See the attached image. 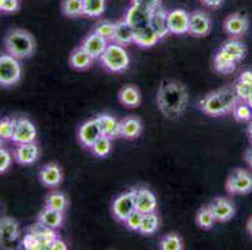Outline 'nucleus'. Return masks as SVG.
Returning <instances> with one entry per match:
<instances>
[{"instance_id":"nucleus-23","label":"nucleus","mask_w":252,"mask_h":250,"mask_svg":"<svg viewBox=\"0 0 252 250\" xmlns=\"http://www.w3.org/2000/svg\"><path fill=\"white\" fill-rule=\"evenodd\" d=\"M161 40L151 25L134 29L133 43L141 48H152Z\"/></svg>"},{"instance_id":"nucleus-15","label":"nucleus","mask_w":252,"mask_h":250,"mask_svg":"<svg viewBox=\"0 0 252 250\" xmlns=\"http://www.w3.org/2000/svg\"><path fill=\"white\" fill-rule=\"evenodd\" d=\"M102 137V132H100V128L98 125L97 120L94 119H89L86 123L82 124V127L79 128V132H78V138H79V141L82 143V145L84 148H92V145L95 143V141Z\"/></svg>"},{"instance_id":"nucleus-22","label":"nucleus","mask_w":252,"mask_h":250,"mask_svg":"<svg viewBox=\"0 0 252 250\" xmlns=\"http://www.w3.org/2000/svg\"><path fill=\"white\" fill-rule=\"evenodd\" d=\"M143 125L137 116H127L121 120V137L127 140H134L141 137Z\"/></svg>"},{"instance_id":"nucleus-52","label":"nucleus","mask_w":252,"mask_h":250,"mask_svg":"<svg viewBox=\"0 0 252 250\" xmlns=\"http://www.w3.org/2000/svg\"><path fill=\"white\" fill-rule=\"evenodd\" d=\"M4 0H0V9H1V5H3Z\"/></svg>"},{"instance_id":"nucleus-20","label":"nucleus","mask_w":252,"mask_h":250,"mask_svg":"<svg viewBox=\"0 0 252 250\" xmlns=\"http://www.w3.org/2000/svg\"><path fill=\"white\" fill-rule=\"evenodd\" d=\"M39 179L43 185L48 188H56L63 180V171L62 168L56 163H50V164L44 165L40 169L39 173Z\"/></svg>"},{"instance_id":"nucleus-27","label":"nucleus","mask_w":252,"mask_h":250,"mask_svg":"<svg viewBox=\"0 0 252 250\" xmlns=\"http://www.w3.org/2000/svg\"><path fill=\"white\" fill-rule=\"evenodd\" d=\"M63 222H64V213L58 212V210L50 209V208H48V206H45L38 217V223L47 226V228L56 229V230L63 225Z\"/></svg>"},{"instance_id":"nucleus-30","label":"nucleus","mask_w":252,"mask_h":250,"mask_svg":"<svg viewBox=\"0 0 252 250\" xmlns=\"http://www.w3.org/2000/svg\"><path fill=\"white\" fill-rule=\"evenodd\" d=\"M92 61H93V58L84 48L79 47L70 53L69 64L72 68L77 70H86L92 65Z\"/></svg>"},{"instance_id":"nucleus-37","label":"nucleus","mask_w":252,"mask_h":250,"mask_svg":"<svg viewBox=\"0 0 252 250\" xmlns=\"http://www.w3.org/2000/svg\"><path fill=\"white\" fill-rule=\"evenodd\" d=\"M183 248V240L177 233L167 234L159 242V249L162 250H182Z\"/></svg>"},{"instance_id":"nucleus-3","label":"nucleus","mask_w":252,"mask_h":250,"mask_svg":"<svg viewBox=\"0 0 252 250\" xmlns=\"http://www.w3.org/2000/svg\"><path fill=\"white\" fill-rule=\"evenodd\" d=\"M5 48L11 56L28 59L35 52V39L24 29H13L5 36Z\"/></svg>"},{"instance_id":"nucleus-47","label":"nucleus","mask_w":252,"mask_h":250,"mask_svg":"<svg viewBox=\"0 0 252 250\" xmlns=\"http://www.w3.org/2000/svg\"><path fill=\"white\" fill-rule=\"evenodd\" d=\"M200 1L210 9H219L224 0H200Z\"/></svg>"},{"instance_id":"nucleus-11","label":"nucleus","mask_w":252,"mask_h":250,"mask_svg":"<svg viewBox=\"0 0 252 250\" xmlns=\"http://www.w3.org/2000/svg\"><path fill=\"white\" fill-rule=\"evenodd\" d=\"M208 208L214 214L217 223H227L235 217L236 208L232 200L224 196H219L208 204Z\"/></svg>"},{"instance_id":"nucleus-50","label":"nucleus","mask_w":252,"mask_h":250,"mask_svg":"<svg viewBox=\"0 0 252 250\" xmlns=\"http://www.w3.org/2000/svg\"><path fill=\"white\" fill-rule=\"evenodd\" d=\"M246 231L250 237L252 238V215L249 218V219H247V222H246Z\"/></svg>"},{"instance_id":"nucleus-9","label":"nucleus","mask_w":252,"mask_h":250,"mask_svg":"<svg viewBox=\"0 0 252 250\" xmlns=\"http://www.w3.org/2000/svg\"><path fill=\"white\" fill-rule=\"evenodd\" d=\"M136 210V189H130L117 196L112 203V214L118 222H125Z\"/></svg>"},{"instance_id":"nucleus-25","label":"nucleus","mask_w":252,"mask_h":250,"mask_svg":"<svg viewBox=\"0 0 252 250\" xmlns=\"http://www.w3.org/2000/svg\"><path fill=\"white\" fill-rule=\"evenodd\" d=\"M133 28L130 27L125 19L119 20L118 23H116V30H114L112 43H116V44L122 45V47H127V45L133 43Z\"/></svg>"},{"instance_id":"nucleus-2","label":"nucleus","mask_w":252,"mask_h":250,"mask_svg":"<svg viewBox=\"0 0 252 250\" xmlns=\"http://www.w3.org/2000/svg\"><path fill=\"white\" fill-rule=\"evenodd\" d=\"M240 102L235 86L226 85L208 93L205 98L200 100L198 105L202 113L208 116L220 118L232 113L233 108Z\"/></svg>"},{"instance_id":"nucleus-26","label":"nucleus","mask_w":252,"mask_h":250,"mask_svg":"<svg viewBox=\"0 0 252 250\" xmlns=\"http://www.w3.org/2000/svg\"><path fill=\"white\" fill-rule=\"evenodd\" d=\"M237 61L231 55H228L227 53H224L221 49H219V52L214 56L215 70L221 73V74H232L237 68Z\"/></svg>"},{"instance_id":"nucleus-7","label":"nucleus","mask_w":252,"mask_h":250,"mask_svg":"<svg viewBox=\"0 0 252 250\" xmlns=\"http://www.w3.org/2000/svg\"><path fill=\"white\" fill-rule=\"evenodd\" d=\"M22 78L19 59L10 54L0 55V85L10 86L17 84Z\"/></svg>"},{"instance_id":"nucleus-54","label":"nucleus","mask_w":252,"mask_h":250,"mask_svg":"<svg viewBox=\"0 0 252 250\" xmlns=\"http://www.w3.org/2000/svg\"><path fill=\"white\" fill-rule=\"evenodd\" d=\"M249 104L251 105V108H252V100H251V102H249Z\"/></svg>"},{"instance_id":"nucleus-42","label":"nucleus","mask_w":252,"mask_h":250,"mask_svg":"<svg viewBox=\"0 0 252 250\" xmlns=\"http://www.w3.org/2000/svg\"><path fill=\"white\" fill-rule=\"evenodd\" d=\"M142 219H143V213H141L139 210L136 209L134 212H132L129 215H128V218L123 222V223L126 224L127 229H129V230L139 231Z\"/></svg>"},{"instance_id":"nucleus-1","label":"nucleus","mask_w":252,"mask_h":250,"mask_svg":"<svg viewBox=\"0 0 252 250\" xmlns=\"http://www.w3.org/2000/svg\"><path fill=\"white\" fill-rule=\"evenodd\" d=\"M189 89L178 80H163L158 88V109L168 120H177L185 114L189 105Z\"/></svg>"},{"instance_id":"nucleus-45","label":"nucleus","mask_w":252,"mask_h":250,"mask_svg":"<svg viewBox=\"0 0 252 250\" xmlns=\"http://www.w3.org/2000/svg\"><path fill=\"white\" fill-rule=\"evenodd\" d=\"M18 9H19V0H4L0 11H4V13H14Z\"/></svg>"},{"instance_id":"nucleus-41","label":"nucleus","mask_w":252,"mask_h":250,"mask_svg":"<svg viewBox=\"0 0 252 250\" xmlns=\"http://www.w3.org/2000/svg\"><path fill=\"white\" fill-rule=\"evenodd\" d=\"M235 90L237 94L238 99L242 102H251L252 100V84H246V83H241L236 80L235 84Z\"/></svg>"},{"instance_id":"nucleus-44","label":"nucleus","mask_w":252,"mask_h":250,"mask_svg":"<svg viewBox=\"0 0 252 250\" xmlns=\"http://www.w3.org/2000/svg\"><path fill=\"white\" fill-rule=\"evenodd\" d=\"M11 164V155L6 149L0 146V174L5 173Z\"/></svg>"},{"instance_id":"nucleus-4","label":"nucleus","mask_w":252,"mask_h":250,"mask_svg":"<svg viewBox=\"0 0 252 250\" xmlns=\"http://www.w3.org/2000/svg\"><path fill=\"white\" fill-rule=\"evenodd\" d=\"M56 238H58L56 229L36 223L23 237L22 245L27 250H50V244Z\"/></svg>"},{"instance_id":"nucleus-16","label":"nucleus","mask_w":252,"mask_h":250,"mask_svg":"<svg viewBox=\"0 0 252 250\" xmlns=\"http://www.w3.org/2000/svg\"><path fill=\"white\" fill-rule=\"evenodd\" d=\"M153 11L148 10V9H144L142 6L138 5H132L127 9L125 14V18L123 19L130 25V27L134 29H138V28L146 27V25H150L151 17H152Z\"/></svg>"},{"instance_id":"nucleus-12","label":"nucleus","mask_w":252,"mask_h":250,"mask_svg":"<svg viewBox=\"0 0 252 250\" xmlns=\"http://www.w3.org/2000/svg\"><path fill=\"white\" fill-rule=\"evenodd\" d=\"M167 23H168L169 34H176V35L189 34V13L185 9H173L167 11Z\"/></svg>"},{"instance_id":"nucleus-33","label":"nucleus","mask_w":252,"mask_h":250,"mask_svg":"<svg viewBox=\"0 0 252 250\" xmlns=\"http://www.w3.org/2000/svg\"><path fill=\"white\" fill-rule=\"evenodd\" d=\"M105 10V0H83V15L89 18L100 17Z\"/></svg>"},{"instance_id":"nucleus-6","label":"nucleus","mask_w":252,"mask_h":250,"mask_svg":"<svg viewBox=\"0 0 252 250\" xmlns=\"http://www.w3.org/2000/svg\"><path fill=\"white\" fill-rule=\"evenodd\" d=\"M226 190L232 195L250 194L252 192V174L246 169H235L226 180Z\"/></svg>"},{"instance_id":"nucleus-32","label":"nucleus","mask_w":252,"mask_h":250,"mask_svg":"<svg viewBox=\"0 0 252 250\" xmlns=\"http://www.w3.org/2000/svg\"><path fill=\"white\" fill-rule=\"evenodd\" d=\"M45 206L50 209L58 210V212L64 213L68 208V198L67 195L62 192H52L48 194L45 199Z\"/></svg>"},{"instance_id":"nucleus-31","label":"nucleus","mask_w":252,"mask_h":250,"mask_svg":"<svg viewBox=\"0 0 252 250\" xmlns=\"http://www.w3.org/2000/svg\"><path fill=\"white\" fill-rule=\"evenodd\" d=\"M159 224H161V219L157 215V213H146V214H143L139 233L143 234V235H152L158 230Z\"/></svg>"},{"instance_id":"nucleus-28","label":"nucleus","mask_w":252,"mask_h":250,"mask_svg":"<svg viewBox=\"0 0 252 250\" xmlns=\"http://www.w3.org/2000/svg\"><path fill=\"white\" fill-rule=\"evenodd\" d=\"M150 25L156 31V34L159 36V39L166 38L169 34L168 23H167V10H164L162 6L156 9L152 13V17H151Z\"/></svg>"},{"instance_id":"nucleus-40","label":"nucleus","mask_w":252,"mask_h":250,"mask_svg":"<svg viewBox=\"0 0 252 250\" xmlns=\"http://www.w3.org/2000/svg\"><path fill=\"white\" fill-rule=\"evenodd\" d=\"M114 30H116V23H112L109 20H104V22L99 23L97 28H95V33L104 38L105 40L112 43L114 35Z\"/></svg>"},{"instance_id":"nucleus-38","label":"nucleus","mask_w":252,"mask_h":250,"mask_svg":"<svg viewBox=\"0 0 252 250\" xmlns=\"http://www.w3.org/2000/svg\"><path fill=\"white\" fill-rule=\"evenodd\" d=\"M111 150H112V139L104 137V135H102V137H100L91 148V151L93 153V155H95L97 158L108 157Z\"/></svg>"},{"instance_id":"nucleus-36","label":"nucleus","mask_w":252,"mask_h":250,"mask_svg":"<svg viewBox=\"0 0 252 250\" xmlns=\"http://www.w3.org/2000/svg\"><path fill=\"white\" fill-rule=\"evenodd\" d=\"M62 11L68 18H77L79 15H83V0H63Z\"/></svg>"},{"instance_id":"nucleus-18","label":"nucleus","mask_w":252,"mask_h":250,"mask_svg":"<svg viewBox=\"0 0 252 250\" xmlns=\"http://www.w3.org/2000/svg\"><path fill=\"white\" fill-rule=\"evenodd\" d=\"M108 44L109 41H107L104 38L98 35L95 31H93V33H91L88 36L84 38L81 47L84 48L93 59H100V56L103 55L104 50L107 49Z\"/></svg>"},{"instance_id":"nucleus-17","label":"nucleus","mask_w":252,"mask_h":250,"mask_svg":"<svg viewBox=\"0 0 252 250\" xmlns=\"http://www.w3.org/2000/svg\"><path fill=\"white\" fill-rule=\"evenodd\" d=\"M39 154H40L39 146L36 145L35 141H33V143L18 144L13 155H14V159L19 164L31 165L38 160Z\"/></svg>"},{"instance_id":"nucleus-10","label":"nucleus","mask_w":252,"mask_h":250,"mask_svg":"<svg viewBox=\"0 0 252 250\" xmlns=\"http://www.w3.org/2000/svg\"><path fill=\"white\" fill-rule=\"evenodd\" d=\"M250 29V19L244 13H233L223 22V30L230 38L238 39L244 36Z\"/></svg>"},{"instance_id":"nucleus-34","label":"nucleus","mask_w":252,"mask_h":250,"mask_svg":"<svg viewBox=\"0 0 252 250\" xmlns=\"http://www.w3.org/2000/svg\"><path fill=\"white\" fill-rule=\"evenodd\" d=\"M215 223H216V219H215L214 214L211 212V209L207 206H203L201 208L196 214V224L200 226L201 229H205V230H208V229L214 228Z\"/></svg>"},{"instance_id":"nucleus-46","label":"nucleus","mask_w":252,"mask_h":250,"mask_svg":"<svg viewBox=\"0 0 252 250\" xmlns=\"http://www.w3.org/2000/svg\"><path fill=\"white\" fill-rule=\"evenodd\" d=\"M68 245L64 240L59 239V238H56L53 240L52 244H50V250H67Z\"/></svg>"},{"instance_id":"nucleus-35","label":"nucleus","mask_w":252,"mask_h":250,"mask_svg":"<svg viewBox=\"0 0 252 250\" xmlns=\"http://www.w3.org/2000/svg\"><path fill=\"white\" fill-rule=\"evenodd\" d=\"M232 115L238 123H249L252 120V108L247 102H240L236 104L232 110Z\"/></svg>"},{"instance_id":"nucleus-43","label":"nucleus","mask_w":252,"mask_h":250,"mask_svg":"<svg viewBox=\"0 0 252 250\" xmlns=\"http://www.w3.org/2000/svg\"><path fill=\"white\" fill-rule=\"evenodd\" d=\"M130 3L133 4V5H138L144 9H148L151 11H155L156 9L162 6L161 0H130Z\"/></svg>"},{"instance_id":"nucleus-5","label":"nucleus","mask_w":252,"mask_h":250,"mask_svg":"<svg viewBox=\"0 0 252 250\" xmlns=\"http://www.w3.org/2000/svg\"><path fill=\"white\" fill-rule=\"evenodd\" d=\"M103 66L111 73H123L129 68V55L125 47L116 43H109L100 56Z\"/></svg>"},{"instance_id":"nucleus-13","label":"nucleus","mask_w":252,"mask_h":250,"mask_svg":"<svg viewBox=\"0 0 252 250\" xmlns=\"http://www.w3.org/2000/svg\"><path fill=\"white\" fill-rule=\"evenodd\" d=\"M211 33V19L206 11L194 10L189 13V34L196 38H205Z\"/></svg>"},{"instance_id":"nucleus-24","label":"nucleus","mask_w":252,"mask_h":250,"mask_svg":"<svg viewBox=\"0 0 252 250\" xmlns=\"http://www.w3.org/2000/svg\"><path fill=\"white\" fill-rule=\"evenodd\" d=\"M119 103L126 108H138L142 102V95L136 85H125L118 93Z\"/></svg>"},{"instance_id":"nucleus-8","label":"nucleus","mask_w":252,"mask_h":250,"mask_svg":"<svg viewBox=\"0 0 252 250\" xmlns=\"http://www.w3.org/2000/svg\"><path fill=\"white\" fill-rule=\"evenodd\" d=\"M20 237L19 223L14 218H0V248L1 249H14L18 245Z\"/></svg>"},{"instance_id":"nucleus-21","label":"nucleus","mask_w":252,"mask_h":250,"mask_svg":"<svg viewBox=\"0 0 252 250\" xmlns=\"http://www.w3.org/2000/svg\"><path fill=\"white\" fill-rule=\"evenodd\" d=\"M100 128L102 135L109 138L112 140L121 137V121L117 120L113 115L109 114H100L95 118Z\"/></svg>"},{"instance_id":"nucleus-51","label":"nucleus","mask_w":252,"mask_h":250,"mask_svg":"<svg viewBox=\"0 0 252 250\" xmlns=\"http://www.w3.org/2000/svg\"><path fill=\"white\" fill-rule=\"evenodd\" d=\"M247 135H249L250 143L252 145V120L249 121V125H247Z\"/></svg>"},{"instance_id":"nucleus-14","label":"nucleus","mask_w":252,"mask_h":250,"mask_svg":"<svg viewBox=\"0 0 252 250\" xmlns=\"http://www.w3.org/2000/svg\"><path fill=\"white\" fill-rule=\"evenodd\" d=\"M36 139V128L29 119L19 118L17 119L14 135L11 138V141L15 144L33 143Z\"/></svg>"},{"instance_id":"nucleus-53","label":"nucleus","mask_w":252,"mask_h":250,"mask_svg":"<svg viewBox=\"0 0 252 250\" xmlns=\"http://www.w3.org/2000/svg\"><path fill=\"white\" fill-rule=\"evenodd\" d=\"M1 143H3V139L0 138V146H1Z\"/></svg>"},{"instance_id":"nucleus-48","label":"nucleus","mask_w":252,"mask_h":250,"mask_svg":"<svg viewBox=\"0 0 252 250\" xmlns=\"http://www.w3.org/2000/svg\"><path fill=\"white\" fill-rule=\"evenodd\" d=\"M238 82L246 83V84H252V70H245L238 77Z\"/></svg>"},{"instance_id":"nucleus-29","label":"nucleus","mask_w":252,"mask_h":250,"mask_svg":"<svg viewBox=\"0 0 252 250\" xmlns=\"http://www.w3.org/2000/svg\"><path fill=\"white\" fill-rule=\"evenodd\" d=\"M220 49L223 50L224 53H227L228 55H231L237 63L244 60L247 53L246 45H245L242 41H240L238 39L235 38H231L228 39V40L224 41Z\"/></svg>"},{"instance_id":"nucleus-39","label":"nucleus","mask_w":252,"mask_h":250,"mask_svg":"<svg viewBox=\"0 0 252 250\" xmlns=\"http://www.w3.org/2000/svg\"><path fill=\"white\" fill-rule=\"evenodd\" d=\"M15 125H17V119H1L0 120V138L3 140H11V138L14 135Z\"/></svg>"},{"instance_id":"nucleus-19","label":"nucleus","mask_w":252,"mask_h":250,"mask_svg":"<svg viewBox=\"0 0 252 250\" xmlns=\"http://www.w3.org/2000/svg\"><path fill=\"white\" fill-rule=\"evenodd\" d=\"M136 209L141 213L156 212L157 198L148 188H136Z\"/></svg>"},{"instance_id":"nucleus-49","label":"nucleus","mask_w":252,"mask_h":250,"mask_svg":"<svg viewBox=\"0 0 252 250\" xmlns=\"http://www.w3.org/2000/svg\"><path fill=\"white\" fill-rule=\"evenodd\" d=\"M245 162L247 163L250 168H252V146L250 149H247L246 153H245Z\"/></svg>"}]
</instances>
